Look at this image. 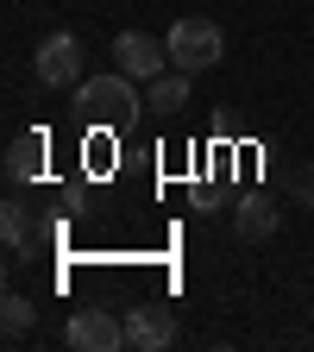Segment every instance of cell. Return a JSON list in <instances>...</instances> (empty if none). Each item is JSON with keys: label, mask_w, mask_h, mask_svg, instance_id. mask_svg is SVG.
Returning <instances> with one entry per match:
<instances>
[{"label": "cell", "mask_w": 314, "mask_h": 352, "mask_svg": "<svg viewBox=\"0 0 314 352\" xmlns=\"http://www.w3.org/2000/svg\"><path fill=\"white\" fill-rule=\"evenodd\" d=\"M76 107H82V120H95V126H126L145 101H139V88H132V76L113 69V76H82L76 82Z\"/></svg>", "instance_id": "cell-1"}, {"label": "cell", "mask_w": 314, "mask_h": 352, "mask_svg": "<svg viewBox=\"0 0 314 352\" xmlns=\"http://www.w3.org/2000/svg\"><path fill=\"white\" fill-rule=\"evenodd\" d=\"M164 44H170V63L189 69V76H201V69H214L220 57H227V32H220L214 19H176Z\"/></svg>", "instance_id": "cell-2"}, {"label": "cell", "mask_w": 314, "mask_h": 352, "mask_svg": "<svg viewBox=\"0 0 314 352\" xmlns=\"http://www.w3.org/2000/svg\"><path fill=\"white\" fill-rule=\"evenodd\" d=\"M32 76L44 88H76L82 82V38L76 32H51L38 44V57H32Z\"/></svg>", "instance_id": "cell-3"}, {"label": "cell", "mask_w": 314, "mask_h": 352, "mask_svg": "<svg viewBox=\"0 0 314 352\" xmlns=\"http://www.w3.org/2000/svg\"><path fill=\"white\" fill-rule=\"evenodd\" d=\"M113 69H126L132 82H151L170 69V44L151 38V32H120L113 38Z\"/></svg>", "instance_id": "cell-4"}, {"label": "cell", "mask_w": 314, "mask_h": 352, "mask_svg": "<svg viewBox=\"0 0 314 352\" xmlns=\"http://www.w3.org/2000/svg\"><path fill=\"white\" fill-rule=\"evenodd\" d=\"M63 333L82 352H120L126 346V315H113V308H76Z\"/></svg>", "instance_id": "cell-5"}, {"label": "cell", "mask_w": 314, "mask_h": 352, "mask_svg": "<svg viewBox=\"0 0 314 352\" xmlns=\"http://www.w3.org/2000/svg\"><path fill=\"white\" fill-rule=\"evenodd\" d=\"M126 346H139V352H164V346H176V315H170L164 302L126 308Z\"/></svg>", "instance_id": "cell-6"}, {"label": "cell", "mask_w": 314, "mask_h": 352, "mask_svg": "<svg viewBox=\"0 0 314 352\" xmlns=\"http://www.w3.org/2000/svg\"><path fill=\"white\" fill-rule=\"evenodd\" d=\"M44 151H51L44 132H13V145H7V183H38Z\"/></svg>", "instance_id": "cell-7"}, {"label": "cell", "mask_w": 314, "mask_h": 352, "mask_svg": "<svg viewBox=\"0 0 314 352\" xmlns=\"http://www.w3.org/2000/svg\"><path fill=\"white\" fill-rule=\"evenodd\" d=\"M189 82H195L189 69H176V63H170L164 76L145 82V107H151V113H183V107H189Z\"/></svg>", "instance_id": "cell-8"}, {"label": "cell", "mask_w": 314, "mask_h": 352, "mask_svg": "<svg viewBox=\"0 0 314 352\" xmlns=\"http://www.w3.org/2000/svg\"><path fill=\"white\" fill-rule=\"evenodd\" d=\"M239 239H251V245H264L277 233V208H271V195H239Z\"/></svg>", "instance_id": "cell-9"}, {"label": "cell", "mask_w": 314, "mask_h": 352, "mask_svg": "<svg viewBox=\"0 0 314 352\" xmlns=\"http://www.w3.org/2000/svg\"><path fill=\"white\" fill-rule=\"evenodd\" d=\"M32 321H38V302L32 296H7V302H0V333H7L13 346L32 333Z\"/></svg>", "instance_id": "cell-10"}, {"label": "cell", "mask_w": 314, "mask_h": 352, "mask_svg": "<svg viewBox=\"0 0 314 352\" xmlns=\"http://www.w3.org/2000/svg\"><path fill=\"white\" fill-rule=\"evenodd\" d=\"M0 233H7V252H32V208H19V201H7L0 208Z\"/></svg>", "instance_id": "cell-11"}, {"label": "cell", "mask_w": 314, "mask_h": 352, "mask_svg": "<svg viewBox=\"0 0 314 352\" xmlns=\"http://www.w3.org/2000/svg\"><path fill=\"white\" fill-rule=\"evenodd\" d=\"M289 189H295V201L314 214V164H302V170H295V183H289Z\"/></svg>", "instance_id": "cell-12"}]
</instances>
